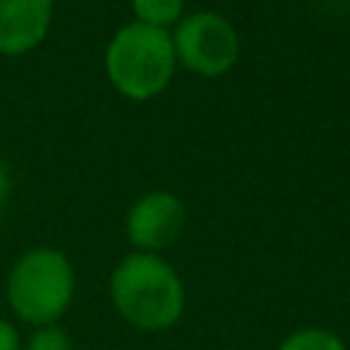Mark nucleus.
I'll list each match as a JSON object with an SVG mask.
<instances>
[{
	"mask_svg": "<svg viewBox=\"0 0 350 350\" xmlns=\"http://www.w3.org/2000/svg\"><path fill=\"white\" fill-rule=\"evenodd\" d=\"M109 301L129 325L139 331H167L183 317L186 287L161 254L129 252L112 268Z\"/></svg>",
	"mask_w": 350,
	"mask_h": 350,
	"instance_id": "1",
	"label": "nucleus"
},
{
	"mask_svg": "<svg viewBox=\"0 0 350 350\" xmlns=\"http://www.w3.org/2000/svg\"><path fill=\"white\" fill-rule=\"evenodd\" d=\"M178 60L170 30L129 22L107 44L104 71L109 85L129 101H150L175 77Z\"/></svg>",
	"mask_w": 350,
	"mask_h": 350,
	"instance_id": "2",
	"label": "nucleus"
},
{
	"mask_svg": "<svg viewBox=\"0 0 350 350\" xmlns=\"http://www.w3.org/2000/svg\"><path fill=\"white\" fill-rule=\"evenodd\" d=\"M77 290L71 260L52 246H36L16 257L5 279V298L11 312L30 325L57 323Z\"/></svg>",
	"mask_w": 350,
	"mask_h": 350,
	"instance_id": "3",
	"label": "nucleus"
},
{
	"mask_svg": "<svg viewBox=\"0 0 350 350\" xmlns=\"http://www.w3.org/2000/svg\"><path fill=\"white\" fill-rule=\"evenodd\" d=\"M175 60L197 77H224L241 57V38L232 22L216 11H191L170 30Z\"/></svg>",
	"mask_w": 350,
	"mask_h": 350,
	"instance_id": "4",
	"label": "nucleus"
},
{
	"mask_svg": "<svg viewBox=\"0 0 350 350\" xmlns=\"http://www.w3.org/2000/svg\"><path fill=\"white\" fill-rule=\"evenodd\" d=\"M186 227V208L172 191L142 194L126 216V238L137 252L159 254L172 246Z\"/></svg>",
	"mask_w": 350,
	"mask_h": 350,
	"instance_id": "5",
	"label": "nucleus"
},
{
	"mask_svg": "<svg viewBox=\"0 0 350 350\" xmlns=\"http://www.w3.org/2000/svg\"><path fill=\"white\" fill-rule=\"evenodd\" d=\"M55 0H0V55L19 57L41 46L52 27Z\"/></svg>",
	"mask_w": 350,
	"mask_h": 350,
	"instance_id": "6",
	"label": "nucleus"
},
{
	"mask_svg": "<svg viewBox=\"0 0 350 350\" xmlns=\"http://www.w3.org/2000/svg\"><path fill=\"white\" fill-rule=\"evenodd\" d=\"M134 22L170 30L175 27L186 14V0H131Z\"/></svg>",
	"mask_w": 350,
	"mask_h": 350,
	"instance_id": "7",
	"label": "nucleus"
},
{
	"mask_svg": "<svg viewBox=\"0 0 350 350\" xmlns=\"http://www.w3.org/2000/svg\"><path fill=\"white\" fill-rule=\"evenodd\" d=\"M279 350H347L345 339L328 328H317V325H306V328H295L290 331Z\"/></svg>",
	"mask_w": 350,
	"mask_h": 350,
	"instance_id": "8",
	"label": "nucleus"
},
{
	"mask_svg": "<svg viewBox=\"0 0 350 350\" xmlns=\"http://www.w3.org/2000/svg\"><path fill=\"white\" fill-rule=\"evenodd\" d=\"M22 350H74V342L66 328L52 323V325H38L30 334V339L22 345Z\"/></svg>",
	"mask_w": 350,
	"mask_h": 350,
	"instance_id": "9",
	"label": "nucleus"
},
{
	"mask_svg": "<svg viewBox=\"0 0 350 350\" xmlns=\"http://www.w3.org/2000/svg\"><path fill=\"white\" fill-rule=\"evenodd\" d=\"M0 350H22L16 325H11V320H3V317H0Z\"/></svg>",
	"mask_w": 350,
	"mask_h": 350,
	"instance_id": "10",
	"label": "nucleus"
},
{
	"mask_svg": "<svg viewBox=\"0 0 350 350\" xmlns=\"http://www.w3.org/2000/svg\"><path fill=\"white\" fill-rule=\"evenodd\" d=\"M8 189H11V180H8V170H5V164L0 161V205H3V200L8 197Z\"/></svg>",
	"mask_w": 350,
	"mask_h": 350,
	"instance_id": "11",
	"label": "nucleus"
}]
</instances>
